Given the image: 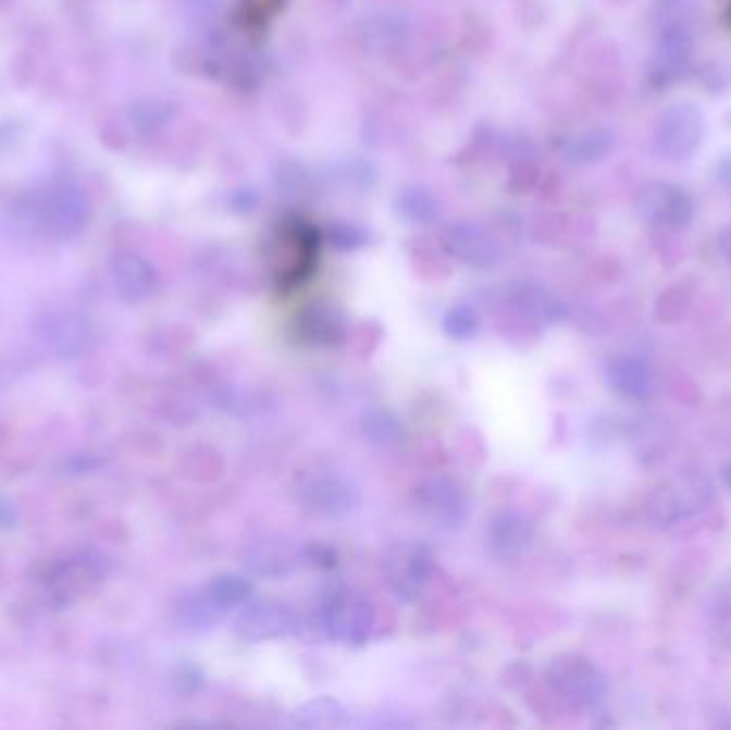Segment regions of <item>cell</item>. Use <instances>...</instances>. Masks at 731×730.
Here are the masks:
<instances>
[{
  "label": "cell",
  "mask_w": 731,
  "mask_h": 730,
  "mask_svg": "<svg viewBox=\"0 0 731 730\" xmlns=\"http://www.w3.org/2000/svg\"><path fill=\"white\" fill-rule=\"evenodd\" d=\"M323 632L347 647H364L374 630V608L349 587L332 590L319 610Z\"/></svg>",
  "instance_id": "1"
},
{
  "label": "cell",
  "mask_w": 731,
  "mask_h": 730,
  "mask_svg": "<svg viewBox=\"0 0 731 730\" xmlns=\"http://www.w3.org/2000/svg\"><path fill=\"white\" fill-rule=\"evenodd\" d=\"M552 690L578 707H595L604 701L608 683L604 672L584 656L562 654L546 668Z\"/></svg>",
  "instance_id": "2"
},
{
  "label": "cell",
  "mask_w": 731,
  "mask_h": 730,
  "mask_svg": "<svg viewBox=\"0 0 731 730\" xmlns=\"http://www.w3.org/2000/svg\"><path fill=\"white\" fill-rule=\"evenodd\" d=\"M389 590L407 604L420 602L434 577V555L422 542L394 546L383 564Z\"/></svg>",
  "instance_id": "3"
},
{
  "label": "cell",
  "mask_w": 731,
  "mask_h": 730,
  "mask_svg": "<svg viewBox=\"0 0 731 730\" xmlns=\"http://www.w3.org/2000/svg\"><path fill=\"white\" fill-rule=\"evenodd\" d=\"M704 132V114L693 103H673L659 119L653 150L664 161H686L699 150Z\"/></svg>",
  "instance_id": "4"
},
{
  "label": "cell",
  "mask_w": 731,
  "mask_h": 730,
  "mask_svg": "<svg viewBox=\"0 0 731 730\" xmlns=\"http://www.w3.org/2000/svg\"><path fill=\"white\" fill-rule=\"evenodd\" d=\"M298 502L306 512L321 519H345L360 508V491L336 473H321L298 488Z\"/></svg>",
  "instance_id": "5"
},
{
  "label": "cell",
  "mask_w": 731,
  "mask_h": 730,
  "mask_svg": "<svg viewBox=\"0 0 731 730\" xmlns=\"http://www.w3.org/2000/svg\"><path fill=\"white\" fill-rule=\"evenodd\" d=\"M298 628V617L292 606L278 599H257L243 604L234 621L236 634L248 643L283 639Z\"/></svg>",
  "instance_id": "6"
},
{
  "label": "cell",
  "mask_w": 731,
  "mask_h": 730,
  "mask_svg": "<svg viewBox=\"0 0 731 730\" xmlns=\"http://www.w3.org/2000/svg\"><path fill=\"white\" fill-rule=\"evenodd\" d=\"M640 219L655 227L686 230L693 221V201L676 185L651 183L635 199Z\"/></svg>",
  "instance_id": "7"
},
{
  "label": "cell",
  "mask_w": 731,
  "mask_h": 730,
  "mask_svg": "<svg viewBox=\"0 0 731 730\" xmlns=\"http://www.w3.org/2000/svg\"><path fill=\"white\" fill-rule=\"evenodd\" d=\"M416 502L432 523L443 528H460L469 517V497L451 478L432 475L422 480L416 488Z\"/></svg>",
  "instance_id": "8"
},
{
  "label": "cell",
  "mask_w": 731,
  "mask_h": 730,
  "mask_svg": "<svg viewBox=\"0 0 731 730\" xmlns=\"http://www.w3.org/2000/svg\"><path fill=\"white\" fill-rule=\"evenodd\" d=\"M445 251L462 264L487 268L500 258V247L492 234L473 223H458L443 232Z\"/></svg>",
  "instance_id": "9"
},
{
  "label": "cell",
  "mask_w": 731,
  "mask_h": 730,
  "mask_svg": "<svg viewBox=\"0 0 731 730\" xmlns=\"http://www.w3.org/2000/svg\"><path fill=\"white\" fill-rule=\"evenodd\" d=\"M535 537L533 521L518 510L498 512L487 525V548L496 559H518Z\"/></svg>",
  "instance_id": "10"
},
{
  "label": "cell",
  "mask_w": 731,
  "mask_h": 730,
  "mask_svg": "<svg viewBox=\"0 0 731 730\" xmlns=\"http://www.w3.org/2000/svg\"><path fill=\"white\" fill-rule=\"evenodd\" d=\"M693 35L691 26H671L657 30V48L651 61L655 84H670L678 79L691 61Z\"/></svg>",
  "instance_id": "11"
},
{
  "label": "cell",
  "mask_w": 731,
  "mask_h": 730,
  "mask_svg": "<svg viewBox=\"0 0 731 730\" xmlns=\"http://www.w3.org/2000/svg\"><path fill=\"white\" fill-rule=\"evenodd\" d=\"M609 386L627 398L644 400L653 397L657 391V380L653 369L640 360V358H629V356H618L611 358L606 369Z\"/></svg>",
  "instance_id": "12"
},
{
  "label": "cell",
  "mask_w": 731,
  "mask_h": 730,
  "mask_svg": "<svg viewBox=\"0 0 731 730\" xmlns=\"http://www.w3.org/2000/svg\"><path fill=\"white\" fill-rule=\"evenodd\" d=\"M244 566L263 579H285L298 568V553L278 540H261L246 548Z\"/></svg>",
  "instance_id": "13"
},
{
  "label": "cell",
  "mask_w": 731,
  "mask_h": 730,
  "mask_svg": "<svg viewBox=\"0 0 731 730\" xmlns=\"http://www.w3.org/2000/svg\"><path fill=\"white\" fill-rule=\"evenodd\" d=\"M116 289L126 302H139L148 298L157 285V274L144 258L122 253L112 265Z\"/></svg>",
  "instance_id": "14"
},
{
  "label": "cell",
  "mask_w": 731,
  "mask_h": 730,
  "mask_svg": "<svg viewBox=\"0 0 731 730\" xmlns=\"http://www.w3.org/2000/svg\"><path fill=\"white\" fill-rule=\"evenodd\" d=\"M44 336L48 338L50 347L59 356L66 358V356H77L82 354V349H86L90 332L86 329V322L82 318L62 313V315H52L48 320Z\"/></svg>",
  "instance_id": "15"
},
{
  "label": "cell",
  "mask_w": 731,
  "mask_h": 730,
  "mask_svg": "<svg viewBox=\"0 0 731 730\" xmlns=\"http://www.w3.org/2000/svg\"><path fill=\"white\" fill-rule=\"evenodd\" d=\"M513 300L522 309V313H526L535 322L552 324V322H558L565 315L562 305L544 287H537V285H522L516 292Z\"/></svg>",
  "instance_id": "16"
},
{
  "label": "cell",
  "mask_w": 731,
  "mask_h": 730,
  "mask_svg": "<svg viewBox=\"0 0 731 730\" xmlns=\"http://www.w3.org/2000/svg\"><path fill=\"white\" fill-rule=\"evenodd\" d=\"M203 590H206L208 596L212 597V602L225 613L246 604L248 597L252 594L250 581L243 574H234V572H225V574L214 577Z\"/></svg>",
  "instance_id": "17"
},
{
  "label": "cell",
  "mask_w": 731,
  "mask_h": 730,
  "mask_svg": "<svg viewBox=\"0 0 731 730\" xmlns=\"http://www.w3.org/2000/svg\"><path fill=\"white\" fill-rule=\"evenodd\" d=\"M345 707L332 696H319L296 712V722L305 729H334L345 720Z\"/></svg>",
  "instance_id": "18"
},
{
  "label": "cell",
  "mask_w": 731,
  "mask_h": 730,
  "mask_svg": "<svg viewBox=\"0 0 731 730\" xmlns=\"http://www.w3.org/2000/svg\"><path fill=\"white\" fill-rule=\"evenodd\" d=\"M86 212H88L86 201L77 191L62 189L61 196L54 199V208H52V221H54L57 234L61 238L75 236L86 223Z\"/></svg>",
  "instance_id": "19"
},
{
  "label": "cell",
  "mask_w": 731,
  "mask_h": 730,
  "mask_svg": "<svg viewBox=\"0 0 731 730\" xmlns=\"http://www.w3.org/2000/svg\"><path fill=\"white\" fill-rule=\"evenodd\" d=\"M225 610H221L212 597L206 594V590L197 592L195 596L184 597L178 606V619L188 630H210L223 619Z\"/></svg>",
  "instance_id": "20"
},
{
  "label": "cell",
  "mask_w": 731,
  "mask_h": 730,
  "mask_svg": "<svg viewBox=\"0 0 731 730\" xmlns=\"http://www.w3.org/2000/svg\"><path fill=\"white\" fill-rule=\"evenodd\" d=\"M614 146V137L608 132H593L578 137L567 148V159L573 163H595L608 157Z\"/></svg>",
  "instance_id": "21"
},
{
  "label": "cell",
  "mask_w": 731,
  "mask_h": 730,
  "mask_svg": "<svg viewBox=\"0 0 731 730\" xmlns=\"http://www.w3.org/2000/svg\"><path fill=\"white\" fill-rule=\"evenodd\" d=\"M480 313L471 305H456L443 318V331L454 341H471L480 332Z\"/></svg>",
  "instance_id": "22"
},
{
  "label": "cell",
  "mask_w": 731,
  "mask_h": 730,
  "mask_svg": "<svg viewBox=\"0 0 731 730\" xmlns=\"http://www.w3.org/2000/svg\"><path fill=\"white\" fill-rule=\"evenodd\" d=\"M400 214L411 223H430L438 214V201L426 189H407L398 198Z\"/></svg>",
  "instance_id": "23"
},
{
  "label": "cell",
  "mask_w": 731,
  "mask_h": 730,
  "mask_svg": "<svg viewBox=\"0 0 731 730\" xmlns=\"http://www.w3.org/2000/svg\"><path fill=\"white\" fill-rule=\"evenodd\" d=\"M699 0H655L653 20L657 30L671 26H691Z\"/></svg>",
  "instance_id": "24"
},
{
  "label": "cell",
  "mask_w": 731,
  "mask_h": 730,
  "mask_svg": "<svg viewBox=\"0 0 731 730\" xmlns=\"http://www.w3.org/2000/svg\"><path fill=\"white\" fill-rule=\"evenodd\" d=\"M362 431H364L366 440L374 446H392L402 435L400 422L387 411L368 413L364 418V424H362Z\"/></svg>",
  "instance_id": "25"
},
{
  "label": "cell",
  "mask_w": 731,
  "mask_h": 730,
  "mask_svg": "<svg viewBox=\"0 0 731 730\" xmlns=\"http://www.w3.org/2000/svg\"><path fill=\"white\" fill-rule=\"evenodd\" d=\"M332 245L343 249V251H351V249H360L366 245V234L364 230H360L358 225H347V223H340V225H334L332 227Z\"/></svg>",
  "instance_id": "26"
},
{
  "label": "cell",
  "mask_w": 731,
  "mask_h": 730,
  "mask_svg": "<svg viewBox=\"0 0 731 730\" xmlns=\"http://www.w3.org/2000/svg\"><path fill=\"white\" fill-rule=\"evenodd\" d=\"M17 525V510L13 502L0 497V530H13Z\"/></svg>",
  "instance_id": "27"
},
{
  "label": "cell",
  "mask_w": 731,
  "mask_h": 730,
  "mask_svg": "<svg viewBox=\"0 0 731 730\" xmlns=\"http://www.w3.org/2000/svg\"><path fill=\"white\" fill-rule=\"evenodd\" d=\"M719 251L726 258V262L731 265V225L719 234Z\"/></svg>",
  "instance_id": "28"
},
{
  "label": "cell",
  "mask_w": 731,
  "mask_h": 730,
  "mask_svg": "<svg viewBox=\"0 0 731 730\" xmlns=\"http://www.w3.org/2000/svg\"><path fill=\"white\" fill-rule=\"evenodd\" d=\"M723 478H726V482H728V486L731 488V463L726 465V469H723Z\"/></svg>",
  "instance_id": "29"
}]
</instances>
